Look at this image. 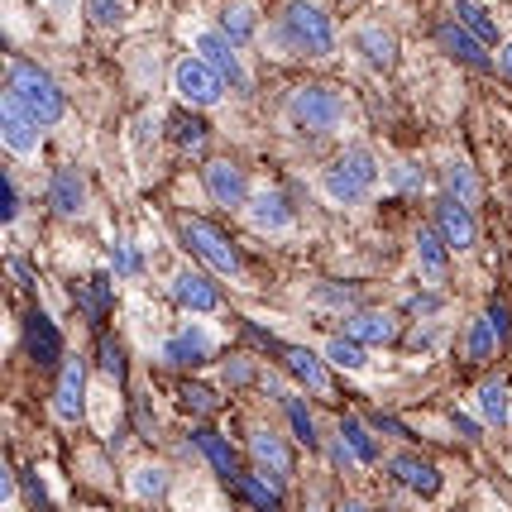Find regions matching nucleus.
Wrapping results in <instances>:
<instances>
[{
	"label": "nucleus",
	"mask_w": 512,
	"mask_h": 512,
	"mask_svg": "<svg viewBox=\"0 0 512 512\" xmlns=\"http://www.w3.org/2000/svg\"><path fill=\"white\" fill-rule=\"evenodd\" d=\"M355 53L364 58L369 67H379V72H388V67L398 63V39L383 29V24H359L355 29Z\"/></svg>",
	"instance_id": "obj_16"
},
{
	"label": "nucleus",
	"mask_w": 512,
	"mask_h": 512,
	"mask_svg": "<svg viewBox=\"0 0 512 512\" xmlns=\"http://www.w3.org/2000/svg\"><path fill=\"white\" fill-rule=\"evenodd\" d=\"M87 15L96 29H120L125 24V5L120 0H87Z\"/></svg>",
	"instance_id": "obj_37"
},
{
	"label": "nucleus",
	"mask_w": 512,
	"mask_h": 512,
	"mask_svg": "<svg viewBox=\"0 0 512 512\" xmlns=\"http://www.w3.org/2000/svg\"><path fill=\"white\" fill-rule=\"evenodd\" d=\"M173 82H178V96L182 101H192V106H216L225 96V82L221 72L206 63V58H178V67H173Z\"/></svg>",
	"instance_id": "obj_7"
},
{
	"label": "nucleus",
	"mask_w": 512,
	"mask_h": 512,
	"mask_svg": "<svg viewBox=\"0 0 512 512\" xmlns=\"http://www.w3.org/2000/svg\"><path fill=\"white\" fill-rule=\"evenodd\" d=\"M273 53H297V58H326L335 48V24L316 0H288L283 15L268 34Z\"/></svg>",
	"instance_id": "obj_1"
},
{
	"label": "nucleus",
	"mask_w": 512,
	"mask_h": 512,
	"mask_svg": "<svg viewBox=\"0 0 512 512\" xmlns=\"http://www.w3.org/2000/svg\"><path fill=\"white\" fill-rule=\"evenodd\" d=\"M115 273H125V278H144V254H139L130 240H120V245H115Z\"/></svg>",
	"instance_id": "obj_40"
},
{
	"label": "nucleus",
	"mask_w": 512,
	"mask_h": 512,
	"mask_svg": "<svg viewBox=\"0 0 512 512\" xmlns=\"http://www.w3.org/2000/svg\"><path fill=\"white\" fill-rule=\"evenodd\" d=\"M340 512H369V508H359V503H345V508H340Z\"/></svg>",
	"instance_id": "obj_49"
},
{
	"label": "nucleus",
	"mask_w": 512,
	"mask_h": 512,
	"mask_svg": "<svg viewBox=\"0 0 512 512\" xmlns=\"http://www.w3.org/2000/svg\"><path fill=\"white\" fill-rule=\"evenodd\" d=\"M436 235L446 240L450 249H469L474 245V211H469L460 197H436Z\"/></svg>",
	"instance_id": "obj_13"
},
{
	"label": "nucleus",
	"mask_w": 512,
	"mask_h": 512,
	"mask_svg": "<svg viewBox=\"0 0 512 512\" xmlns=\"http://www.w3.org/2000/svg\"><path fill=\"white\" fill-rule=\"evenodd\" d=\"M254 379H259V369H254V359H249V355H230V359H225V383H230V388H249Z\"/></svg>",
	"instance_id": "obj_39"
},
{
	"label": "nucleus",
	"mask_w": 512,
	"mask_h": 512,
	"mask_svg": "<svg viewBox=\"0 0 512 512\" xmlns=\"http://www.w3.org/2000/svg\"><path fill=\"white\" fill-rule=\"evenodd\" d=\"M101 369H106V379H111V383L125 379V359H120V345H115V335H101Z\"/></svg>",
	"instance_id": "obj_41"
},
{
	"label": "nucleus",
	"mask_w": 512,
	"mask_h": 512,
	"mask_svg": "<svg viewBox=\"0 0 512 512\" xmlns=\"http://www.w3.org/2000/svg\"><path fill=\"white\" fill-rule=\"evenodd\" d=\"M201 182H206V197L216 201V206H225V211L245 206V197H249L245 173H240L235 163H225V158H216V163H206V173H201Z\"/></svg>",
	"instance_id": "obj_12"
},
{
	"label": "nucleus",
	"mask_w": 512,
	"mask_h": 512,
	"mask_svg": "<svg viewBox=\"0 0 512 512\" xmlns=\"http://www.w3.org/2000/svg\"><path fill=\"white\" fill-rule=\"evenodd\" d=\"M48 10H53L58 20H72V15H77V0H48Z\"/></svg>",
	"instance_id": "obj_46"
},
{
	"label": "nucleus",
	"mask_w": 512,
	"mask_h": 512,
	"mask_svg": "<svg viewBox=\"0 0 512 512\" xmlns=\"http://www.w3.org/2000/svg\"><path fill=\"white\" fill-rule=\"evenodd\" d=\"M48 206H53V216H82L87 182L77 178V173H58V178L48 182Z\"/></svg>",
	"instance_id": "obj_19"
},
{
	"label": "nucleus",
	"mask_w": 512,
	"mask_h": 512,
	"mask_svg": "<svg viewBox=\"0 0 512 512\" xmlns=\"http://www.w3.org/2000/svg\"><path fill=\"white\" fill-rule=\"evenodd\" d=\"M374 182H379V158L369 154V149H345V154L321 173V192H326L335 206H359V201L374 192Z\"/></svg>",
	"instance_id": "obj_2"
},
{
	"label": "nucleus",
	"mask_w": 512,
	"mask_h": 512,
	"mask_svg": "<svg viewBox=\"0 0 512 512\" xmlns=\"http://www.w3.org/2000/svg\"><path fill=\"white\" fill-rule=\"evenodd\" d=\"M283 364H288L312 393H331V374H326V364H321L312 350H297V345H292V350H283Z\"/></svg>",
	"instance_id": "obj_26"
},
{
	"label": "nucleus",
	"mask_w": 512,
	"mask_h": 512,
	"mask_svg": "<svg viewBox=\"0 0 512 512\" xmlns=\"http://www.w3.org/2000/svg\"><path fill=\"white\" fill-rule=\"evenodd\" d=\"M316 302H326V307H345V302H355L350 288H316Z\"/></svg>",
	"instance_id": "obj_44"
},
{
	"label": "nucleus",
	"mask_w": 512,
	"mask_h": 512,
	"mask_svg": "<svg viewBox=\"0 0 512 512\" xmlns=\"http://www.w3.org/2000/svg\"><path fill=\"white\" fill-rule=\"evenodd\" d=\"M10 273H15V278H20L24 288H29V283H34V278H29V268H24V264H20V259H10Z\"/></svg>",
	"instance_id": "obj_47"
},
{
	"label": "nucleus",
	"mask_w": 512,
	"mask_h": 512,
	"mask_svg": "<svg viewBox=\"0 0 512 512\" xmlns=\"http://www.w3.org/2000/svg\"><path fill=\"white\" fill-rule=\"evenodd\" d=\"M345 335L359 340V345H388V340H398V321L388 312H355L350 326H345Z\"/></svg>",
	"instance_id": "obj_18"
},
{
	"label": "nucleus",
	"mask_w": 512,
	"mask_h": 512,
	"mask_svg": "<svg viewBox=\"0 0 512 512\" xmlns=\"http://www.w3.org/2000/svg\"><path fill=\"white\" fill-rule=\"evenodd\" d=\"M5 91H15L29 111L39 115L44 125H58L67 115V101H63V91L53 87V77H48L44 67H34V63H10V72H5Z\"/></svg>",
	"instance_id": "obj_4"
},
{
	"label": "nucleus",
	"mask_w": 512,
	"mask_h": 512,
	"mask_svg": "<svg viewBox=\"0 0 512 512\" xmlns=\"http://www.w3.org/2000/svg\"><path fill=\"white\" fill-rule=\"evenodd\" d=\"M15 211H20V192H15V178H0V221L15 225Z\"/></svg>",
	"instance_id": "obj_42"
},
{
	"label": "nucleus",
	"mask_w": 512,
	"mask_h": 512,
	"mask_svg": "<svg viewBox=\"0 0 512 512\" xmlns=\"http://www.w3.org/2000/svg\"><path fill=\"white\" fill-rule=\"evenodd\" d=\"M388 474L398 479L402 489L422 493V498H436V493H441V484H446V479H441V469L422 465L417 455H393V460H388Z\"/></svg>",
	"instance_id": "obj_15"
},
{
	"label": "nucleus",
	"mask_w": 512,
	"mask_h": 512,
	"mask_svg": "<svg viewBox=\"0 0 512 512\" xmlns=\"http://www.w3.org/2000/svg\"><path fill=\"white\" fill-rule=\"evenodd\" d=\"M0 498H5V503H15V469L10 465H0Z\"/></svg>",
	"instance_id": "obj_45"
},
{
	"label": "nucleus",
	"mask_w": 512,
	"mask_h": 512,
	"mask_svg": "<svg viewBox=\"0 0 512 512\" xmlns=\"http://www.w3.org/2000/svg\"><path fill=\"white\" fill-rule=\"evenodd\" d=\"M326 359H331V364H340V369H364V364H369L364 345H359V340H350V335H335L331 345H326Z\"/></svg>",
	"instance_id": "obj_35"
},
{
	"label": "nucleus",
	"mask_w": 512,
	"mask_h": 512,
	"mask_svg": "<svg viewBox=\"0 0 512 512\" xmlns=\"http://www.w3.org/2000/svg\"><path fill=\"white\" fill-rule=\"evenodd\" d=\"M53 412H58V422H82V412H87V364L77 355L63 359V374H58V393H53Z\"/></svg>",
	"instance_id": "obj_10"
},
{
	"label": "nucleus",
	"mask_w": 512,
	"mask_h": 512,
	"mask_svg": "<svg viewBox=\"0 0 512 512\" xmlns=\"http://www.w3.org/2000/svg\"><path fill=\"white\" fill-rule=\"evenodd\" d=\"M197 450L211 460V469L221 474L225 484H240L245 474H240V460H235V450H230V441H221L216 431H197Z\"/></svg>",
	"instance_id": "obj_22"
},
{
	"label": "nucleus",
	"mask_w": 512,
	"mask_h": 512,
	"mask_svg": "<svg viewBox=\"0 0 512 512\" xmlns=\"http://www.w3.org/2000/svg\"><path fill=\"white\" fill-rule=\"evenodd\" d=\"M24 350H29V359H34L39 369H53V364L63 359V331H58V321L44 312L24 316Z\"/></svg>",
	"instance_id": "obj_11"
},
{
	"label": "nucleus",
	"mask_w": 512,
	"mask_h": 512,
	"mask_svg": "<svg viewBox=\"0 0 512 512\" xmlns=\"http://www.w3.org/2000/svg\"><path fill=\"white\" fill-rule=\"evenodd\" d=\"M182 245L192 249V259H201L206 268H216V273H225V278H235L240 273V254L230 249V240H225L216 225L206 221H182Z\"/></svg>",
	"instance_id": "obj_5"
},
{
	"label": "nucleus",
	"mask_w": 512,
	"mask_h": 512,
	"mask_svg": "<svg viewBox=\"0 0 512 512\" xmlns=\"http://www.w3.org/2000/svg\"><path fill=\"white\" fill-rule=\"evenodd\" d=\"M474 407H479V422L484 426H503L512 417V398L503 379H484L479 383V393H474Z\"/></svg>",
	"instance_id": "obj_21"
},
{
	"label": "nucleus",
	"mask_w": 512,
	"mask_h": 512,
	"mask_svg": "<svg viewBox=\"0 0 512 512\" xmlns=\"http://www.w3.org/2000/svg\"><path fill=\"white\" fill-rule=\"evenodd\" d=\"M168 139H173L178 149H187V154H192V149H201V144H206V125H201V120H192V115L173 111V115H168Z\"/></svg>",
	"instance_id": "obj_33"
},
{
	"label": "nucleus",
	"mask_w": 512,
	"mask_h": 512,
	"mask_svg": "<svg viewBox=\"0 0 512 512\" xmlns=\"http://www.w3.org/2000/svg\"><path fill=\"white\" fill-rule=\"evenodd\" d=\"M249 450H254V460H259V469H264L268 479H288L292 474V450L288 441L278 436V431H268V426H249Z\"/></svg>",
	"instance_id": "obj_14"
},
{
	"label": "nucleus",
	"mask_w": 512,
	"mask_h": 512,
	"mask_svg": "<svg viewBox=\"0 0 512 512\" xmlns=\"http://www.w3.org/2000/svg\"><path fill=\"white\" fill-rule=\"evenodd\" d=\"M77 302H82L87 321H106V312H111V283H106V278H87V283L77 288Z\"/></svg>",
	"instance_id": "obj_32"
},
{
	"label": "nucleus",
	"mask_w": 512,
	"mask_h": 512,
	"mask_svg": "<svg viewBox=\"0 0 512 512\" xmlns=\"http://www.w3.org/2000/svg\"><path fill=\"white\" fill-rule=\"evenodd\" d=\"M340 441L350 446L355 465H374V460H379V446H374L369 426H359V417H340Z\"/></svg>",
	"instance_id": "obj_29"
},
{
	"label": "nucleus",
	"mask_w": 512,
	"mask_h": 512,
	"mask_svg": "<svg viewBox=\"0 0 512 512\" xmlns=\"http://www.w3.org/2000/svg\"><path fill=\"white\" fill-rule=\"evenodd\" d=\"M168 469L163 465H134L130 469V489H134V498H144V503H158L163 493H168Z\"/></svg>",
	"instance_id": "obj_30"
},
{
	"label": "nucleus",
	"mask_w": 512,
	"mask_h": 512,
	"mask_svg": "<svg viewBox=\"0 0 512 512\" xmlns=\"http://www.w3.org/2000/svg\"><path fill=\"white\" fill-rule=\"evenodd\" d=\"M235 489L245 493V503L254 512H278L283 508V489H278V479H268V474H245Z\"/></svg>",
	"instance_id": "obj_27"
},
{
	"label": "nucleus",
	"mask_w": 512,
	"mask_h": 512,
	"mask_svg": "<svg viewBox=\"0 0 512 512\" xmlns=\"http://www.w3.org/2000/svg\"><path fill=\"white\" fill-rule=\"evenodd\" d=\"M493 350H498V326H493V316H474L465 331V355L469 364H489Z\"/></svg>",
	"instance_id": "obj_28"
},
{
	"label": "nucleus",
	"mask_w": 512,
	"mask_h": 512,
	"mask_svg": "<svg viewBox=\"0 0 512 512\" xmlns=\"http://www.w3.org/2000/svg\"><path fill=\"white\" fill-rule=\"evenodd\" d=\"M221 34L230 44H249L254 34H259V10L249 5V0H225L221 10Z\"/></svg>",
	"instance_id": "obj_20"
},
{
	"label": "nucleus",
	"mask_w": 512,
	"mask_h": 512,
	"mask_svg": "<svg viewBox=\"0 0 512 512\" xmlns=\"http://www.w3.org/2000/svg\"><path fill=\"white\" fill-rule=\"evenodd\" d=\"M417 264L431 283H446L450 278V259H446V240H436V230H417Z\"/></svg>",
	"instance_id": "obj_25"
},
{
	"label": "nucleus",
	"mask_w": 512,
	"mask_h": 512,
	"mask_svg": "<svg viewBox=\"0 0 512 512\" xmlns=\"http://www.w3.org/2000/svg\"><path fill=\"white\" fill-rule=\"evenodd\" d=\"M173 297H178L187 312H201V316H211L216 307H221V292L211 288V283H206L201 273H192V268L173 278Z\"/></svg>",
	"instance_id": "obj_17"
},
{
	"label": "nucleus",
	"mask_w": 512,
	"mask_h": 512,
	"mask_svg": "<svg viewBox=\"0 0 512 512\" xmlns=\"http://www.w3.org/2000/svg\"><path fill=\"white\" fill-rule=\"evenodd\" d=\"M197 58H206V63L221 72L225 87H235L240 96H249V91H254V77L245 72L240 53H235V44H230L225 34H216V29H201V34H197Z\"/></svg>",
	"instance_id": "obj_8"
},
{
	"label": "nucleus",
	"mask_w": 512,
	"mask_h": 512,
	"mask_svg": "<svg viewBox=\"0 0 512 512\" xmlns=\"http://www.w3.org/2000/svg\"><path fill=\"white\" fill-rule=\"evenodd\" d=\"M393 187H402V192H422V168H412V163H393Z\"/></svg>",
	"instance_id": "obj_43"
},
{
	"label": "nucleus",
	"mask_w": 512,
	"mask_h": 512,
	"mask_svg": "<svg viewBox=\"0 0 512 512\" xmlns=\"http://www.w3.org/2000/svg\"><path fill=\"white\" fill-rule=\"evenodd\" d=\"M39 130H44V120L29 111L15 91H5V106H0V139H5V149L15 158H29L39 149Z\"/></svg>",
	"instance_id": "obj_6"
},
{
	"label": "nucleus",
	"mask_w": 512,
	"mask_h": 512,
	"mask_svg": "<svg viewBox=\"0 0 512 512\" xmlns=\"http://www.w3.org/2000/svg\"><path fill=\"white\" fill-rule=\"evenodd\" d=\"M283 407H288V426L297 431V441H302L307 450L321 446V441H316V426H312V407H307L302 398H292V393L283 398Z\"/></svg>",
	"instance_id": "obj_34"
},
{
	"label": "nucleus",
	"mask_w": 512,
	"mask_h": 512,
	"mask_svg": "<svg viewBox=\"0 0 512 512\" xmlns=\"http://www.w3.org/2000/svg\"><path fill=\"white\" fill-rule=\"evenodd\" d=\"M178 398H182V407H192V412H216V407H221V393H216V388L192 383V379H182Z\"/></svg>",
	"instance_id": "obj_36"
},
{
	"label": "nucleus",
	"mask_w": 512,
	"mask_h": 512,
	"mask_svg": "<svg viewBox=\"0 0 512 512\" xmlns=\"http://www.w3.org/2000/svg\"><path fill=\"white\" fill-rule=\"evenodd\" d=\"M450 197H460L465 206L479 201V178L469 173V163H450Z\"/></svg>",
	"instance_id": "obj_38"
},
{
	"label": "nucleus",
	"mask_w": 512,
	"mask_h": 512,
	"mask_svg": "<svg viewBox=\"0 0 512 512\" xmlns=\"http://www.w3.org/2000/svg\"><path fill=\"white\" fill-rule=\"evenodd\" d=\"M441 44H446L455 58H465V63L489 67V48H484V39H474V34H469L460 20H455V24H441Z\"/></svg>",
	"instance_id": "obj_24"
},
{
	"label": "nucleus",
	"mask_w": 512,
	"mask_h": 512,
	"mask_svg": "<svg viewBox=\"0 0 512 512\" xmlns=\"http://www.w3.org/2000/svg\"><path fill=\"white\" fill-rule=\"evenodd\" d=\"M455 15L465 24L474 39H484V44H498V24L489 20V10L479 5V0H455Z\"/></svg>",
	"instance_id": "obj_31"
},
{
	"label": "nucleus",
	"mask_w": 512,
	"mask_h": 512,
	"mask_svg": "<svg viewBox=\"0 0 512 512\" xmlns=\"http://www.w3.org/2000/svg\"><path fill=\"white\" fill-rule=\"evenodd\" d=\"M288 120L302 134H335L345 125V101H340V91L312 82V87H297L288 96Z\"/></svg>",
	"instance_id": "obj_3"
},
{
	"label": "nucleus",
	"mask_w": 512,
	"mask_h": 512,
	"mask_svg": "<svg viewBox=\"0 0 512 512\" xmlns=\"http://www.w3.org/2000/svg\"><path fill=\"white\" fill-rule=\"evenodd\" d=\"M249 221L259 230H288L292 206L283 201V192H259V197H249Z\"/></svg>",
	"instance_id": "obj_23"
},
{
	"label": "nucleus",
	"mask_w": 512,
	"mask_h": 512,
	"mask_svg": "<svg viewBox=\"0 0 512 512\" xmlns=\"http://www.w3.org/2000/svg\"><path fill=\"white\" fill-rule=\"evenodd\" d=\"M211 355H216V335L201 331V326H182V331L168 335L163 350H158V359H163L168 369H197V364H206Z\"/></svg>",
	"instance_id": "obj_9"
},
{
	"label": "nucleus",
	"mask_w": 512,
	"mask_h": 512,
	"mask_svg": "<svg viewBox=\"0 0 512 512\" xmlns=\"http://www.w3.org/2000/svg\"><path fill=\"white\" fill-rule=\"evenodd\" d=\"M498 63H503V72L512 77V44H503V53H498Z\"/></svg>",
	"instance_id": "obj_48"
}]
</instances>
